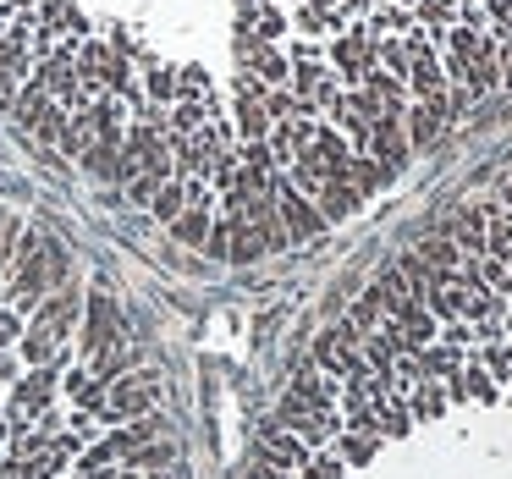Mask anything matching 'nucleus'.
I'll return each mask as SVG.
<instances>
[{"instance_id": "1", "label": "nucleus", "mask_w": 512, "mask_h": 479, "mask_svg": "<svg viewBox=\"0 0 512 479\" xmlns=\"http://www.w3.org/2000/svg\"><path fill=\"white\" fill-rule=\"evenodd\" d=\"M512 89V0H0V116L210 259L364 210Z\"/></svg>"}, {"instance_id": "2", "label": "nucleus", "mask_w": 512, "mask_h": 479, "mask_svg": "<svg viewBox=\"0 0 512 479\" xmlns=\"http://www.w3.org/2000/svg\"><path fill=\"white\" fill-rule=\"evenodd\" d=\"M254 479H512V177L336 314L276 402Z\"/></svg>"}, {"instance_id": "3", "label": "nucleus", "mask_w": 512, "mask_h": 479, "mask_svg": "<svg viewBox=\"0 0 512 479\" xmlns=\"http://www.w3.org/2000/svg\"><path fill=\"white\" fill-rule=\"evenodd\" d=\"M0 479H182L133 320L12 204H0Z\"/></svg>"}]
</instances>
